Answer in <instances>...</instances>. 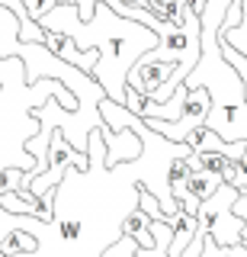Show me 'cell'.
I'll return each instance as SVG.
<instances>
[{
    "label": "cell",
    "mask_w": 247,
    "mask_h": 257,
    "mask_svg": "<svg viewBox=\"0 0 247 257\" xmlns=\"http://www.w3.org/2000/svg\"><path fill=\"white\" fill-rule=\"evenodd\" d=\"M237 199V190L221 183L218 190L212 193L209 199H202L196 209V222L199 228L205 231V238L212 241L215 247H241L244 244V222L231 212V203Z\"/></svg>",
    "instance_id": "6da1fadb"
},
{
    "label": "cell",
    "mask_w": 247,
    "mask_h": 257,
    "mask_svg": "<svg viewBox=\"0 0 247 257\" xmlns=\"http://www.w3.org/2000/svg\"><path fill=\"white\" fill-rule=\"evenodd\" d=\"M74 167V171H81V174H87L90 171V155H81V151H74L68 145V139L61 135V128H55L52 125V142H49V167H45L39 177H33V180L26 183V190L33 193V199L36 203H42V196L49 190H55V187H61V180H65V167ZM45 209V206H42ZM52 212V209H49Z\"/></svg>",
    "instance_id": "7a4b0ae2"
},
{
    "label": "cell",
    "mask_w": 247,
    "mask_h": 257,
    "mask_svg": "<svg viewBox=\"0 0 247 257\" xmlns=\"http://www.w3.org/2000/svg\"><path fill=\"white\" fill-rule=\"evenodd\" d=\"M209 106H212V93L205 87H196V90H186V100H183V109L173 122H164V119H141L148 132L161 135V139L173 142V145H183L189 132L205 125V116H209Z\"/></svg>",
    "instance_id": "3957f363"
},
{
    "label": "cell",
    "mask_w": 247,
    "mask_h": 257,
    "mask_svg": "<svg viewBox=\"0 0 247 257\" xmlns=\"http://www.w3.org/2000/svg\"><path fill=\"white\" fill-rule=\"evenodd\" d=\"M177 71V64L173 61H164V58H138L129 68V74H125V87L135 90L138 96H148V100H154L157 90L170 80V74Z\"/></svg>",
    "instance_id": "277c9868"
},
{
    "label": "cell",
    "mask_w": 247,
    "mask_h": 257,
    "mask_svg": "<svg viewBox=\"0 0 247 257\" xmlns=\"http://www.w3.org/2000/svg\"><path fill=\"white\" fill-rule=\"evenodd\" d=\"M205 128H212L221 142H247V103H225L209 106Z\"/></svg>",
    "instance_id": "5b68a950"
},
{
    "label": "cell",
    "mask_w": 247,
    "mask_h": 257,
    "mask_svg": "<svg viewBox=\"0 0 247 257\" xmlns=\"http://www.w3.org/2000/svg\"><path fill=\"white\" fill-rule=\"evenodd\" d=\"M97 132H100V142L106 145V161H103V164H106L109 171H113L116 164H129V161H135L141 155V148H145L141 139L132 135L129 128H116V132H113V128L103 122Z\"/></svg>",
    "instance_id": "8992f818"
},
{
    "label": "cell",
    "mask_w": 247,
    "mask_h": 257,
    "mask_svg": "<svg viewBox=\"0 0 247 257\" xmlns=\"http://www.w3.org/2000/svg\"><path fill=\"white\" fill-rule=\"evenodd\" d=\"M42 45L49 48L58 61L74 64L77 71H84V74H93V68H97V61H100V52H97V48H84V52H81V48L71 42L68 36H58V32H45Z\"/></svg>",
    "instance_id": "52a82bcc"
},
{
    "label": "cell",
    "mask_w": 247,
    "mask_h": 257,
    "mask_svg": "<svg viewBox=\"0 0 247 257\" xmlns=\"http://www.w3.org/2000/svg\"><path fill=\"white\" fill-rule=\"evenodd\" d=\"M122 235H129L138 241V247L141 251H154V238H151V219L141 209H132L129 215H125V222H122Z\"/></svg>",
    "instance_id": "ba28073f"
},
{
    "label": "cell",
    "mask_w": 247,
    "mask_h": 257,
    "mask_svg": "<svg viewBox=\"0 0 247 257\" xmlns=\"http://www.w3.org/2000/svg\"><path fill=\"white\" fill-rule=\"evenodd\" d=\"M17 36H20V20L13 16V10L0 7V61L17 58Z\"/></svg>",
    "instance_id": "9c48e42d"
},
{
    "label": "cell",
    "mask_w": 247,
    "mask_h": 257,
    "mask_svg": "<svg viewBox=\"0 0 247 257\" xmlns=\"http://www.w3.org/2000/svg\"><path fill=\"white\" fill-rule=\"evenodd\" d=\"M0 251L7 257L33 254V251H39V238L29 235V231H23V228H13V231H7V235H0Z\"/></svg>",
    "instance_id": "30bf717a"
},
{
    "label": "cell",
    "mask_w": 247,
    "mask_h": 257,
    "mask_svg": "<svg viewBox=\"0 0 247 257\" xmlns=\"http://www.w3.org/2000/svg\"><path fill=\"white\" fill-rule=\"evenodd\" d=\"M218 187H221L218 177H212V174H205V171H193V174L186 177V183H183V196H193L196 203H202V199H209Z\"/></svg>",
    "instance_id": "8fae6325"
},
{
    "label": "cell",
    "mask_w": 247,
    "mask_h": 257,
    "mask_svg": "<svg viewBox=\"0 0 247 257\" xmlns=\"http://www.w3.org/2000/svg\"><path fill=\"white\" fill-rule=\"evenodd\" d=\"M183 0H145V10L164 20L167 26H183Z\"/></svg>",
    "instance_id": "7c38bea8"
},
{
    "label": "cell",
    "mask_w": 247,
    "mask_h": 257,
    "mask_svg": "<svg viewBox=\"0 0 247 257\" xmlns=\"http://www.w3.org/2000/svg\"><path fill=\"white\" fill-rule=\"evenodd\" d=\"M218 39L247 58V0H241V23L234 29H218Z\"/></svg>",
    "instance_id": "4fadbf2b"
},
{
    "label": "cell",
    "mask_w": 247,
    "mask_h": 257,
    "mask_svg": "<svg viewBox=\"0 0 247 257\" xmlns=\"http://www.w3.org/2000/svg\"><path fill=\"white\" fill-rule=\"evenodd\" d=\"M100 257H141V247H138V241H135V238L119 235L116 244H109Z\"/></svg>",
    "instance_id": "5bb4252c"
},
{
    "label": "cell",
    "mask_w": 247,
    "mask_h": 257,
    "mask_svg": "<svg viewBox=\"0 0 247 257\" xmlns=\"http://www.w3.org/2000/svg\"><path fill=\"white\" fill-rule=\"evenodd\" d=\"M23 7H26V13H29V20H42L45 13L52 10V7H58V0H23Z\"/></svg>",
    "instance_id": "9a60e30c"
},
{
    "label": "cell",
    "mask_w": 247,
    "mask_h": 257,
    "mask_svg": "<svg viewBox=\"0 0 247 257\" xmlns=\"http://www.w3.org/2000/svg\"><path fill=\"white\" fill-rule=\"evenodd\" d=\"M58 4H68V7H77V16H81V23H87L97 10L100 0H58Z\"/></svg>",
    "instance_id": "2e32d148"
},
{
    "label": "cell",
    "mask_w": 247,
    "mask_h": 257,
    "mask_svg": "<svg viewBox=\"0 0 247 257\" xmlns=\"http://www.w3.org/2000/svg\"><path fill=\"white\" fill-rule=\"evenodd\" d=\"M234 171H237V177H234V190L244 193V190H247V148H244L241 158H234Z\"/></svg>",
    "instance_id": "e0dca14e"
},
{
    "label": "cell",
    "mask_w": 247,
    "mask_h": 257,
    "mask_svg": "<svg viewBox=\"0 0 247 257\" xmlns=\"http://www.w3.org/2000/svg\"><path fill=\"white\" fill-rule=\"evenodd\" d=\"M81 231H84V222L81 219L61 222V238H65V241H77V238H81Z\"/></svg>",
    "instance_id": "ac0fdd59"
},
{
    "label": "cell",
    "mask_w": 247,
    "mask_h": 257,
    "mask_svg": "<svg viewBox=\"0 0 247 257\" xmlns=\"http://www.w3.org/2000/svg\"><path fill=\"white\" fill-rule=\"evenodd\" d=\"M199 257H228V247H215L209 238H205V244H202V254Z\"/></svg>",
    "instance_id": "d6986e66"
},
{
    "label": "cell",
    "mask_w": 247,
    "mask_h": 257,
    "mask_svg": "<svg viewBox=\"0 0 247 257\" xmlns=\"http://www.w3.org/2000/svg\"><path fill=\"white\" fill-rule=\"evenodd\" d=\"M244 231H241V235H244V244L241 247H228V257H247V212H244Z\"/></svg>",
    "instance_id": "ffe728a7"
},
{
    "label": "cell",
    "mask_w": 247,
    "mask_h": 257,
    "mask_svg": "<svg viewBox=\"0 0 247 257\" xmlns=\"http://www.w3.org/2000/svg\"><path fill=\"white\" fill-rule=\"evenodd\" d=\"M0 257H7V254H4V251H0Z\"/></svg>",
    "instance_id": "44dd1931"
},
{
    "label": "cell",
    "mask_w": 247,
    "mask_h": 257,
    "mask_svg": "<svg viewBox=\"0 0 247 257\" xmlns=\"http://www.w3.org/2000/svg\"><path fill=\"white\" fill-rule=\"evenodd\" d=\"M183 4H186V0H183Z\"/></svg>",
    "instance_id": "7402d4cb"
}]
</instances>
